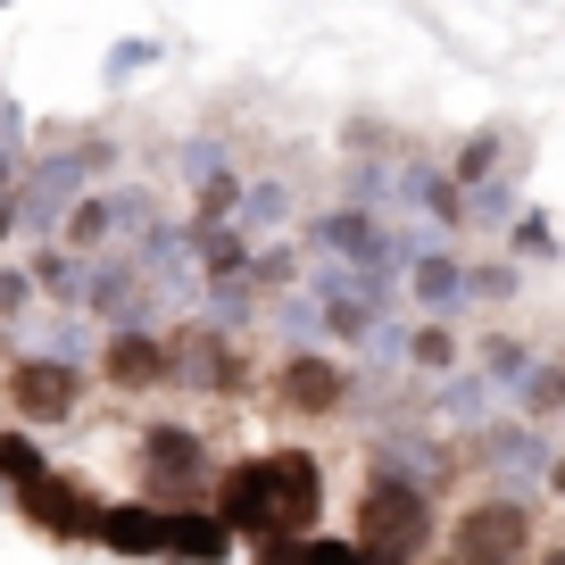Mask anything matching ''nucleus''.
<instances>
[{"label":"nucleus","mask_w":565,"mask_h":565,"mask_svg":"<svg viewBox=\"0 0 565 565\" xmlns=\"http://www.w3.org/2000/svg\"><path fill=\"white\" fill-rule=\"evenodd\" d=\"M317 508H324L317 458L275 449V458H249V466L225 475V515H216V524L225 532H258L266 548H282V541H300V532L317 524Z\"/></svg>","instance_id":"f257e3e1"},{"label":"nucleus","mask_w":565,"mask_h":565,"mask_svg":"<svg viewBox=\"0 0 565 565\" xmlns=\"http://www.w3.org/2000/svg\"><path fill=\"white\" fill-rule=\"evenodd\" d=\"M424 541H433L424 491H407V482H366V499H358V548H374V557H416Z\"/></svg>","instance_id":"f03ea898"},{"label":"nucleus","mask_w":565,"mask_h":565,"mask_svg":"<svg viewBox=\"0 0 565 565\" xmlns=\"http://www.w3.org/2000/svg\"><path fill=\"white\" fill-rule=\"evenodd\" d=\"M524 508L515 499H482V508H466V524L449 532V557L466 565H491V557H524Z\"/></svg>","instance_id":"7ed1b4c3"},{"label":"nucleus","mask_w":565,"mask_h":565,"mask_svg":"<svg viewBox=\"0 0 565 565\" xmlns=\"http://www.w3.org/2000/svg\"><path fill=\"white\" fill-rule=\"evenodd\" d=\"M25 515H34L42 532H58V541H92L100 532V508H92L84 482H58V475H25Z\"/></svg>","instance_id":"20e7f679"},{"label":"nucleus","mask_w":565,"mask_h":565,"mask_svg":"<svg viewBox=\"0 0 565 565\" xmlns=\"http://www.w3.org/2000/svg\"><path fill=\"white\" fill-rule=\"evenodd\" d=\"M18 416L25 424H51V416H67L75 407V383H67V366H18Z\"/></svg>","instance_id":"39448f33"},{"label":"nucleus","mask_w":565,"mask_h":565,"mask_svg":"<svg viewBox=\"0 0 565 565\" xmlns=\"http://www.w3.org/2000/svg\"><path fill=\"white\" fill-rule=\"evenodd\" d=\"M92 541L108 548H167V515L150 508V499H134V508H100V532Z\"/></svg>","instance_id":"423d86ee"},{"label":"nucleus","mask_w":565,"mask_h":565,"mask_svg":"<svg viewBox=\"0 0 565 565\" xmlns=\"http://www.w3.org/2000/svg\"><path fill=\"white\" fill-rule=\"evenodd\" d=\"M333 399H341V374L324 366V358H291V366H282V407H308V416H324Z\"/></svg>","instance_id":"0eeeda50"},{"label":"nucleus","mask_w":565,"mask_h":565,"mask_svg":"<svg viewBox=\"0 0 565 565\" xmlns=\"http://www.w3.org/2000/svg\"><path fill=\"white\" fill-rule=\"evenodd\" d=\"M108 383H125V391L167 383V350L159 341H117V350H108Z\"/></svg>","instance_id":"6e6552de"},{"label":"nucleus","mask_w":565,"mask_h":565,"mask_svg":"<svg viewBox=\"0 0 565 565\" xmlns=\"http://www.w3.org/2000/svg\"><path fill=\"white\" fill-rule=\"evenodd\" d=\"M167 548H183V557H216V548H225V524H209V515H175V508H167Z\"/></svg>","instance_id":"1a4fd4ad"},{"label":"nucleus","mask_w":565,"mask_h":565,"mask_svg":"<svg viewBox=\"0 0 565 565\" xmlns=\"http://www.w3.org/2000/svg\"><path fill=\"white\" fill-rule=\"evenodd\" d=\"M192 441H183V433H159V441H150V482H192Z\"/></svg>","instance_id":"9d476101"},{"label":"nucleus","mask_w":565,"mask_h":565,"mask_svg":"<svg viewBox=\"0 0 565 565\" xmlns=\"http://www.w3.org/2000/svg\"><path fill=\"white\" fill-rule=\"evenodd\" d=\"M0 475H9V482L42 475V449H34V433H0Z\"/></svg>","instance_id":"9b49d317"}]
</instances>
